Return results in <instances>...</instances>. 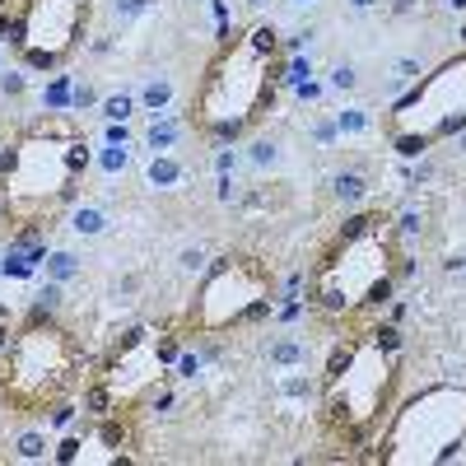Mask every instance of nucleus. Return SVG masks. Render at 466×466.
<instances>
[{
	"instance_id": "20",
	"label": "nucleus",
	"mask_w": 466,
	"mask_h": 466,
	"mask_svg": "<svg viewBox=\"0 0 466 466\" xmlns=\"http://www.w3.org/2000/svg\"><path fill=\"white\" fill-rule=\"evenodd\" d=\"M43 270H47V280L70 285L75 276H80V257H75L70 248H56V252H47V257H43Z\"/></svg>"
},
{
	"instance_id": "12",
	"label": "nucleus",
	"mask_w": 466,
	"mask_h": 466,
	"mask_svg": "<svg viewBox=\"0 0 466 466\" xmlns=\"http://www.w3.org/2000/svg\"><path fill=\"white\" fill-rule=\"evenodd\" d=\"M266 364L276 369V373H285V369H308V364H313V345L299 340V336H280V340H270Z\"/></svg>"
},
{
	"instance_id": "22",
	"label": "nucleus",
	"mask_w": 466,
	"mask_h": 466,
	"mask_svg": "<svg viewBox=\"0 0 466 466\" xmlns=\"http://www.w3.org/2000/svg\"><path fill=\"white\" fill-rule=\"evenodd\" d=\"M331 122H336L340 136H369L373 131V112L369 107H340V112H331Z\"/></svg>"
},
{
	"instance_id": "17",
	"label": "nucleus",
	"mask_w": 466,
	"mask_h": 466,
	"mask_svg": "<svg viewBox=\"0 0 466 466\" xmlns=\"http://www.w3.org/2000/svg\"><path fill=\"white\" fill-rule=\"evenodd\" d=\"M276 392H280V401H313L322 392V382L303 369H285V373H276Z\"/></svg>"
},
{
	"instance_id": "29",
	"label": "nucleus",
	"mask_w": 466,
	"mask_h": 466,
	"mask_svg": "<svg viewBox=\"0 0 466 466\" xmlns=\"http://www.w3.org/2000/svg\"><path fill=\"white\" fill-rule=\"evenodd\" d=\"M308 136H313L318 145H336V140H340V131H336L331 116H313V127H308Z\"/></svg>"
},
{
	"instance_id": "32",
	"label": "nucleus",
	"mask_w": 466,
	"mask_h": 466,
	"mask_svg": "<svg viewBox=\"0 0 466 466\" xmlns=\"http://www.w3.org/2000/svg\"><path fill=\"white\" fill-rule=\"evenodd\" d=\"M149 10V0H112V15L116 19H136V15H145Z\"/></svg>"
},
{
	"instance_id": "37",
	"label": "nucleus",
	"mask_w": 466,
	"mask_h": 466,
	"mask_svg": "<svg viewBox=\"0 0 466 466\" xmlns=\"http://www.w3.org/2000/svg\"><path fill=\"white\" fill-rule=\"evenodd\" d=\"M345 5H350V10H360V15H364V10H378V5H382V0H345Z\"/></svg>"
},
{
	"instance_id": "1",
	"label": "nucleus",
	"mask_w": 466,
	"mask_h": 466,
	"mask_svg": "<svg viewBox=\"0 0 466 466\" xmlns=\"http://www.w3.org/2000/svg\"><path fill=\"white\" fill-rule=\"evenodd\" d=\"M89 159L85 131L66 112H47L43 122L24 127L0 149V215L15 224L52 219L66 201H75Z\"/></svg>"
},
{
	"instance_id": "34",
	"label": "nucleus",
	"mask_w": 466,
	"mask_h": 466,
	"mask_svg": "<svg viewBox=\"0 0 466 466\" xmlns=\"http://www.w3.org/2000/svg\"><path fill=\"white\" fill-rule=\"evenodd\" d=\"M294 94H299L303 103H318V98L327 94V85H318V80H299V85H294Z\"/></svg>"
},
{
	"instance_id": "42",
	"label": "nucleus",
	"mask_w": 466,
	"mask_h": 466,
	"mask_svg": "<svg viewBox=\"0 0 466 466\" xmlns=\"http://www.w3.org/2000/svg\"><path fill=\"white\" fill-rule=\"evenodd\" d=\"M243 5H252V10H257V5H266V0H243Z\"/></svg>"
},
{
	"instance_id": "14",
	"label": "nucleus",
	"mask_w": 466,
	"mask_h": 466,
	"mask_svg": "<svg viewBox=\"0 0 466 466\" xmlns=\"http://www.w3.org/2000/svg\"><path fill=\"white\" fill-rule=\"evenodd\" d=\"M187 136V122L182 116H154L149 122V131H145V149H154V154H168V149H177V140Z\"/></svg>"
},
{
	"instance_id": "10",
	"label": "nucleus",
	"mask_w": 466,
	"mask_h": 466,
	"mask_svg": "<svg viewBox=\"0 0 466 466\" xmlns=\"http://www.w3.org/2000/svg\"><path fill=\"white\" fill-rule=\"evenodd\" d=\"M85 24H89V0H24L15 47H19L24 66L56 70L80 47Z\"/></svg>"
},
{
	"instance_id": "40",
	"label": "nucleus",
	"mask_w": 466,
	"mask_h": 466,
	"mask_svg": "<svg viewBox=\"0 0 466 466\" xmlns=\"http://www.w3.org/2000/svg\"><path fill=\"white\" fill-rule=\"evenodd\" d=\"M452 140H457V149H461V154H466V131H461V136H452Z\"/></svg>"
},
{
	"instance_id": "36",
	"label": "nucleus",
	"mask_w": 466,
	"mask_h": 466,
	"mask_svg": "<svg viewBox=\"0 0 466 466\" xmlns=\"http://www.w3.org/2000/svg\"><path fill=\"white\" fill-rule=\"evenodd\" d=\"M10 345V308H0V355H5Z\"/></svg>"
},
{
	"instance_id": "38",
	"label": "nucleus",
	"mask_w": 466,
	"mask_h": 466,
	"mask_svg": "<svg viewBox=\"0 0 466 466\" xmlns=\"http://www.w3.org/2000/svg\"><path fill=\"white\" fill-rule=\"evenodd\" d=\"M420 5V0H392V15H410Z\"/></svg>"
},
{
	"instance_id": "2",
	"label": "nucleus",
	"mask_w": 466,
	"mask_h": 466,
	"mask_svg": "<svg viewBox=\"0 0 466 466\" xmlns=\"http://www.w3.org/2000/svg\"><path fill=\"white\" fill-rule=\"evenodd\" d=\"M280 33L270 24H257L248 33H233L219 43V52L206 61V75L191 98L187 127H197L210 140H238L248 136L261 112L276 98L280 85Z\"/></svg>"
},
{
	"instance_id": "8",
	"label": "nucleus",
	"mask_w": 466,
	"mask_h": 466,
	"mask_svg": "<svg viewBox=\"0 0 466 466\" xmlns=\"http://www.w3.org/2000/svg\"><path fill=\"white\" fill-rule=\"evenodd\" d=\"M266 308H270V270L248 252H228L201 270L197 299L187 308V331L219 336L252 322Z\"/></svg>"
},
{
	"instance_id": "13",
	"label": "nucleus",
	"mask_w": 466,
	"mask_h": 466,
	"mask_svg": "<svg viewBox=\"0 0 466 466\" xmlns=\"http://www.w3.org/2000/svg\"><path fill=\"white\" fill-rule=\"evenodd\" d=\"M140 112H149V116H164L168 107H173V98H177V89H173V75H149V80L140 85Z\"/></svg>"
},
{
	"instance_id": "28",
	"label": "nucleus",
	"mask_w": 466,
	"mask_h": 466,
	"mask_svg": "<svg viewBox=\"0 0 466 466\" xmlns=\"http://www.w3.org/2000/svg\"><path fill=\"white\" fill-rule=\"evenodd\" d=\"M103 98H98V89L89 85V80H75V94H70V112H89V107H98Z\"/></svg>"
},
{
	"instance_id": "43",
	"label": "nucleus",
	"mask_w": 466,
	"mask_h": 466,
	"mask_svg": "<svg viewBox=\"0 0 466 466\" xmlns=\"http://www.w3.org/2000/svg\"><path fill=\"white\" fill-rule=\"evenodd\" d=\"M5 5H10V0H0V15H5Z\"/></svg>"
},
{
	"instance_id": "18",
	"label": "nucleus",
	"mask_w": 466,
	"mask_h": 466,
	"mask_svg": "<svg viewBox=\"0 0 466 466\" xmlns=\"http://www.w3.org/2000/svg\"><path fill=\"white\" fill-rule=\"evenodd\" d=\"M70 233L75 238H98V233H107V210L103 206H75L70 210Z\"/></svg>"
},
{
	"instance_id": "39",
	"label": "nucleus",
	"mask_w": 466,
	"mask_h": 466,
	"mask_svg": "<svg viewBox=\"0 0 466 466\" xmlns=\"http://www.w3.org/2000/svg\"><path fill=\"white\" fill-rule=\"evenodd\" d=\"M289 5H294V10H313V5H318V0H289Z\"/></svg>"
},
{
	"instance_id": "4",
	"label": "nucleus",
	"mask_w": 466,
	"mask_h": 466,
	"mask_svg": "<svg viewBox=\"0 0 466 466\" xmlns=\"http://www.w3.org/2000/svg\"><path fill=\"white\" fill-rule=\"evenodd\" d=\"M397 266V228L378 210L355 215L336 228V238L318 252L313 270H308V303L327 318H355L392 294Z\"/></svg>"
},
{
	"instance_id": "15",
	"label": "nucleus",
	"mask_w": 466,
	"mask_h": 466,
	"mask_svg": "<svg viewBox=\"0 0 466 466\" xmlns=\"http://www.w3.org/2000/svg\"><path fill=\"white\" fill-rule=\"evenodd\" d=\"M145 177H149V187H154V191H173V187L187 177V164L177 159L173 149H168V154H149V168H145Z\"/></svg>"
},
{
	"instance_id": "19",
	"label": "nucleus",
	"mask_w": 466,
	"mask_h": 466,
	"mask_svg": "<svg viewBox=\"0 0 466 466\" xmlns=\"http://www.w3.org/2000/svg\"><path fill=\"white\" fill-rule=\"evenodd\" d=\"M94 168H98L103 177L127 173V168H131V145H112V140H103V145L94 149Z\"/></svg>"
},
{
	"instance_id": "44",
	"label": "nucleus",
	"mask_w": 466,
	"mask_h": 466,
	"mask_svg": "<svg viewBox=\"0 0 466 466\" xmlns=\"http://www.w3.org/2000/svg\"><path fill=\"white\" fill-rule=\"evenodd\" d=\"M0 70H5V56H0Z\"/></svg>"
},
{
	"instance_id": "21",
	"label": "nucleus",
	"mask_w": 466,
	"mask_h": 466,
	"mask_svg": "<svg viewBox=\"0 0 466 466\" xmlns=\"http://www.w3.org/2000/svg\"><path fill=\"white\" fill-rule=\"evenodd\" d=\"M280 159H285V154H280V140H270V136H261V140L248 145V164H252L257 173H276Z\"/></svg>"
},
{
	"instance_id": "27",
	"label": "nucleus",
	"mask_w": 466,
	"mask_h": 466,
	"mask_svg": "<svg viewBox=\"0 0 466 466\" xmlns=\"http://www.w3.org/2000/svg\"><path fill=\"white\" fill-rule=\"evenodd\" d=\"M15 452H19L24 461H43V457H47V434H43V430L19 434V439H15Z\"/></svg>"
},
{
	"instance_id": "41",
	"label": "nucleus",
	"mask_w": 466,
	"mask_h": 466,
	"mask_svg": "<svg viewBox=\"0 0 466 466\" xmlns=\"http://www.w3.org/2000/svg\"><path fill=\"white\" fill-rule=\"evenodd\" d=\"M448 5H452V10H466V0H448Z\"/></svg>"
},
{
	"instance_id": "31",
	"label": "nucleus",
	"mask_w": 466,
	"mask_h": 466,
	"mask_svg": "<svg viewBox=\"0 0 466 466\" xmlns=\"http://www.w3.org/2000/svg\"><path fill=\"white\" fill-rule=\"evenodd\" d=\"M56 308H61V285L47 280V289L37 294V313H56Z\"/></svg>"
},
{
	"instance_id": "35",
	"label": "nucleus",
	"mask_w": 466,
	"mask_h": 466,
	"mask_svg": "<svg viewBox=\"0 0 466 466\" xmlns=\"http://www.w3.org/2000/svg\"><path fill=\"white\" fill-rule=\"evenodd\" d=\"M0 89H5L10 98H19L24 94V75L19 70H0Z\"/></svg>"
},
{
	"instance_id": "24",
	"label": "nucleus",
	"mask_w": 466,
	"mask_h": 466,
	"mask_svg": "<svg viewBox=\"0 0 466 466\" xmlns=\"http://www.w3.org/2000/svg\"><path fill=\"white\" fill-rule=\"evenodd\" d=\"M75 80L70 75H52V85H43V112H70Z\"/></svg>"
},
{
	"instance_id": "9",
	"label": "nucleus",
	"mask_w": 466,
	"mask_h": 466,
	"mask_svg": "<svg viewBox=\"0 0 466 466\" xmlns=\"http://www.w3.org/2000/svg\"><path fill=\"white\" fill-rule=\"evenodd\" d=\"M177 355V340L168 336H154L149 327H136L116 340V350L103 360L98 382L89 392L94 415H116V410H131L140 397H149L159 378L168 373V360Z\"/></svg>"
},
{
	"instance_id": "23",
	"label": "nucleus",
	"mask_w": 466,
	"mask_h": 466,
	"mask_svg": "<svg viewBox=\"0 0 466 466\" xmlns=\"http://www.w3.org/2000/svg\"><path fill=\"white\" fill-rule=\"evenodd\" d=\"M98 112H103V122H131V116L140 112V98L136 94H107L103 103H98Z\"/></svg>"
},
{
	"instance_id": "3",
	"label": "nucleus",
	"mask_w": 466,
	"mask_h": 466,
	"mask_svg": "<svg viewBox=\"0 0 466 466\" xmlns=\"http://www.w3.org/2000/svg\"><path fill=\"white\" fill-rule=\"evenodd\" d=\"M397 355L401 340L392 327L364 331L355 340L336 345V355L322 373V430L345 443V448H364L378 443L387 415L397 406Z\"/></svg>"
},
{
	"instance_id": "30",
	"label": "nucleus",
	"mask_w": 466,
	"mask_h": 466,
	"mask_svg": "<svg viewBox=\"0 0 466 466\" xmlns=\"http://www.w3.org/2000/svg\"><path fill=\"white\" fill-rule=\"evenodd\" d=\"M177 266L187 270V276H201V270L210 266V257H206L201 248H182V257H177Z\"/></svg>"
},
{
	"instance_id": "25",
	"label": "nucleus",
	"mask_w": 466,
	"mask_h": 466,
	"mask_svg": "<svg viewBox=\"0 0 466 466\" xmlns=\"http://www.w3.org/2000/svg\"><path fill=\"white\" fill-rule=\"evenodd\" d=\"M420 75H424V66H420V56H397L392 61V94L401 98L415 80H420Z\"/></svg>"
},
{
	"instance_id": "6",
	"label": "nucleus",
	"mask_w": 466,
	"mask_h": 466,
	"mask_svg": "<svg viewBox=\"0 0 466 466\" xmlns=\"http://www.w3.org/2000/svg\"><path fill=\"white\" fill-rule=\"evenodd\" d=\"M466 443V382H430L392 406L373 457L382 466H439Z\"/></svg>"
},
{
	"instance_id": "7",
	"label": "nucleus",
	"mask_w": 466,
	"mask_h": 466,
	"mask_svg": "<svg viewBox=\"0 0 466 466\" xmlns=\"http://www.w3.org/2000/svg\"><path fill=\"white\" fill-rule=\"evenodd\" d=\"M461 131H466V52L424 70L387 112V140L401 159H420L424 149Z\"/></svg>"
},
{
	"instance_id": "11",
	"label": "nucleus",
	"mask_w": 466,
	"mask_h": 466,
	"mask_svg": "<svg viewBox=\"0 0 466 466\" xmlns=\"http://www.w3.org/2000/svg\"><path fill=\"white\" fill-rule=\"evenodd\" d=\"M127 457V424L112 420V415H98L94 430L85 439H66L56 448V461H122Z\"/></svg>"
},
{
	"instance_id": "26",
	"label": "nucleus",
	"mask_w": 466,
	"mask_h": 466,
	"mask_svg": "<svg viewBox=\"0 0 466 466\" xmlns=\"http://www.w3.org/2000/svg\"><path fill=\"white\" fill-rule=\"evenodd\" d=\"M327 89H336V94H355V89H360V70L350 66V61H336V66L327 70Z\"/></svg>"
},
{
	"instance_id": "33",
	"label": "nucleus",
	"mask_w": 466,
	"mask_h": 466,
	"mask_svg": "<svg viewBox=\"0 0 466 466\" xmlns=\"http://www.w3.org/2000/svg\"><path fill=\"white\" fill-rule=\"evenodd\" d=\"M420 228H424V215L420 210H406L401 224H397V238H410V233H420Z\"/></svg>"
},
{
	"instance_id": "5",
	"label": "nucleus",
	"mask_w": 466,
	"mask_h": 466,
	"mask_svg": "<svg viewBox=\"0 0 466 466\" xmlns=\"http://www.w3.org/2000/svg\"><path fill=\"white\" fill-rule=\"evenodd\" d=\"M80 382V340L52 313H33L0 355V401L19 415H47Z\"/></svg>"
},
{
	"instance_id": "16",
	"label": "nucleus",
	"mask_w": 466,
	"mask_h": 466,
	"mask_svg": "<svg viewBox=\"0 0 466 466\" xmlns=\"http://www.w3.org/2000/svg\"><path fill=\"white\" fill-rule=\"evenodd\" d=\"M331 197H336V206H345V210L364 206V197H369V177H364L360 168H340V173L331 177Z\"/></svg>"
}]
</instances>
